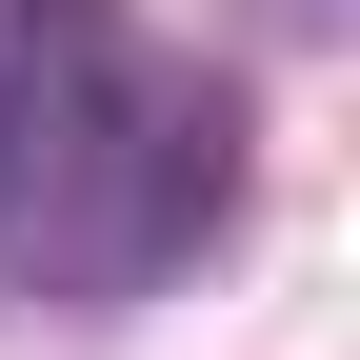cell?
<instances>
[{
  "instance_id": "obj_2",
  "label": "cell",
  "mask_w": 360,
  "mask_h": 360,
  "mask_svg": "<svg viewBox=\"0 0 360 360\" xmlns=\"http://www.w3.org/2000/svg\"><path fill=\"white\" fill-rule=\"evenodd\" d=\"M260 20H281V40H340V20H360V0H260Z\"/></svg>"
},
{
  "instance_id": "obj_1",
  "label": "cell",
  "mask_w": 360,
  "mask_h": 360,
  "mask_svg": "<svg viewBox=\"0 0 360 360\" xmlns=\"http://www.w3.org/2000/svg\"><path fill=\"white\" fill-rule=\"evenodd\" d=\"M240 220V80L141 0H0V300L120 321Z\"/></svg>"
}]
</instances>
